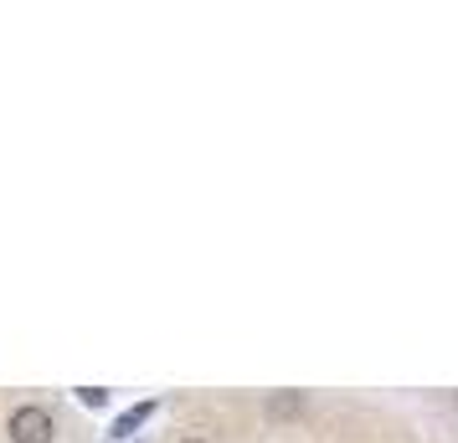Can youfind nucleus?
Listing matches in <instances>:
<instances>
[{"instance_id": "obj_4", "label": "nucleus", "mask_w": 458, "mask_h": 443, "mask_svg": "<svg viewBox=\"0 0 458 443\" xmlns=\"http://www.w3.org/2000/svg\"><path fill=\"white\" fill-rule=\"evenodd\" d=\"M78 397H83L88 407H104V397H108V392H104V387H78Z\"/></svg>"}, {"instance_id": "obj_5", "label": "nucleus", "mask_w": 458, "mask_h": 443, "mask_svg": "<svg viewBox=\"0 0 458 443\" xmlns=\"http://www.w3.org/2000/svg\"><path fill=\"white\" fill-rule=\"evenodd\" d=\"M181 443H207V439H181Z\"/></svg>"}, {"instance_id": "obj_1", "label": "nucleus", "mask_w": 458, "mask_h": 443, "mask_svg": "<svg viewBox=\"0 0 458 443\" xmlns=\"http://www.w3.org/2000/svg\"><path fill=\"white\" fill-rule=\"evenodd\" d=\"M52 433H57V422H52V413L37 407V402L16 407L11 422H5V439H11V443H52Z\"/></svg>"}, {"instance_id": "obj_2", "label": "nucleus", "mask_w": 458, "mask_h": 443, "mask_svg": "<svg viewBox=\"0 0 458 443\" xmlns=\"http://www.w3.org/2000/svg\"><path fill=\"white\" fill-rule=\"evenodd\" d=\"M263 413H268L273 422H299L310 413V397H304V392H273V397L263 402Z\"/></svg>"}, {"instance_id": "obj_3", "label": "nucleus", "mask_w": 458, "mask_h": 443, "mask_svg": "<svg viewBox=\"0 0 458 443\" xmlns=\"http://www.w3.org/2000/svg\"><path fill=\"white\" fill-rule=\"evenodd\" d=\"M149 413H155V407H149V402H145V407H134V413H124V418L114 422V439H129V433H134V428H140V422L149 418Z\"/></svg>"}, {"instance_id": "obj_6", "label": "nucleus", "mask_w": 458, "mask_h": 443, "mask_svg": "<svg viewBox=\"0 0 458 443\" xmlns=\"http://www.w3.org/2000/svg\"><path fill=\"white\" fill-rule=\"evenodd\" d=\"M454 407H458V392H454Z\"/></svg>"}]
</instances>
